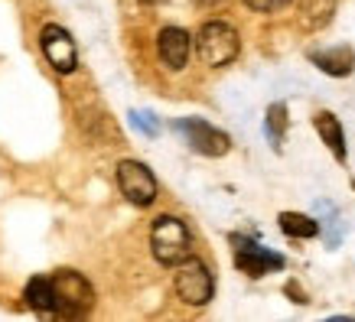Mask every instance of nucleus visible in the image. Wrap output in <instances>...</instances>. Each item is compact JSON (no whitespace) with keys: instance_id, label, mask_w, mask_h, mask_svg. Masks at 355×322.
Returning <instances> with one entry per match:
<instances>
[{"instance_id":"nucleus-4","label":"nucleus","mask_w":355,"mask_h":322,"mask_svg":"<svg viewBox=\"0 0 355 322\" xmlns=\"http://www.w3.org/2000/svg\"><path fill=\"white\" fill-rule=\"evenodd\" d=\"M176 293L180 300L189 303V306H205L216 293V280H212V270L205 267L199 258H189L176 267Z\"/></svg>"},{"instance_id":"nucleus-8","label":"nucleus","mask_w":355,"mask_h":322,"mask_svg":"<svg viewBox=\"0 0 355 322\" xmlns=\"http://www.w3.org/2000/svg\"><path fill=\"white\" fill-rule=\"evenodd\" d=\"M232 244H235L238 270H245L248 277H264V274H270V270L284 267V258H280V254L254 244V241H248V238H232Z\"/></svg>"},{"instance_id":"nucleus-2","label":"nucleus","mask_w":355,"mask_h":322,"mask_svg":"<svg viewBox=\"0 0 355 322\" xmlns=\"http://www.w3.org/2000/svg\"><path fill=\"white\" fill-rule=\"evenodd\" d=\"M53 287H55V312L59 319H78L85 316L92 306H95V290L82 274L76 270H55L53 277Z\"/></svg>"},{"instance_id":"nucleus-5","label":"nucleus","mask_w":355,"mask_h":322,"mask_svg":"<svg viewBox=\"0 0 355 322\" xmlns=\"http://www.w3.org/2000/svg\"><path fill=\"white\" fill-rule=\"evenodd\" d=\"M118 189L130 205H140V208L153 205V199H157V179L137 160H124L118 166Z\"/></svg>"},{"instance_id":"nucleus-1","label":"nucleus","mask_w":355,"mask_h":322,"mask_svg":"<svg viewBox=\"0 0 355 322\" xmlns=\"http://www.w3.org/2000/svg\"><path fill=\"white\" fill-rule=\"evenodd\" d=\"M150 247H153V258L166 264V267H180L189 254H193V235L189 228L173 218V215H160L150 228Z\"/></svg>"},{"instance_id":"nucleus-18","label":"nucleus","mask_w":355,"mask_h":322,"mask_svg":"<svg viewBox=\"0 0 355 322\" xmlns=\"http://www.w3.org/2000/svg\"><path fill=\"white\" fill-rule=\"evenodd\" d=\"M193 3H199V7H212V3H218V0H193Z\"/></svg>"},{"instance_id":"nucleus-17","label":"nucleus","mask_w":355,"mask_h":322,"mask_svg":"<svg viewBox=\"0 0 355 322\" xmlns=\"http://www.w3.org/2000/svg\"><path fill=\"white\" fill-rule=\"evenodd\" d=\"M140 3H147V7H160V3H166V0H140Z\"/></svg>"},{"instance_id":"nucleus-16","label":"nucleus","mask_w":355,"mask_h":322,"mask_svg":"<svg viewBox=\"0 0 355 322\" xmlns=\"http://www.w3.org/2000/svg\"><path fill=\"white\" fill-rule=\"evenodd\" d=\"M251 10H258V13H274V10H284L291 0H245Z\"/></svg>"},{"instance_id":"nucleus-13","label":"nucleus","mask_w":355,"mask_h":322,"mask_svg":"<svg viewBox=\"0 0 355 322\" xmlns=\"http://www.w3.org/2000/svg\"><path fill=\"white\" fill-rule=\"evenodd\" d=\"M277 222H280V231H284V235H291V238H316L320 235V222H313L310 215L284 212Z\"/></svg>"},{"instance_id":"nucleus-3","label":"nucleus","mask_w":355,"mask_h":322,"mask_svg":"<svg viewBox=\"0 0 355 322\" xmlns=\"http://www.w3.org/2000/svg\"><path fill=\"white\" fill-rule=\"evenodd\" d=\"M238 49H241V39H238L235 26H228L222 20H209L202 23V30L196 36V53L205 65L212 69H222V65L235 62Z\"/></svg>"},{"instance_id":"nucleus-12","label":"nucleus","mask_w":355,"mask_h":322,"mask_svg":"<svg viewBox=\"0 0 355 322\" xmlns=\"http://www.w3.org/2000/svg\"><path fill=\"white\" fill-rule=\"evenodd\" d=\"M26 303H30L36 312H55V287L53 277H33L26 283Z\"/></svg>"},{"instance_id":"nucleus-6","label":"nucleus","mask_w":355,"mask_h":322,"mask_svg":"<svg viewBox=\"0 0 355 322\" xmlns=\"http://www.w3.org/2000/svg\"><path fill=\"white\" fill-rule=\"evenodd\" d=\"M176 130L186 137V143L193 147L196 153H202V156H225L228 147H232V140H228L225 130L212 127L209 120H199V118H186L176 124Z\"/></svg>"},{"instance_id":"nucleus-9","label":"nucleus","mask_w":355,"mask_h":322,"mask_svg":"<svg viewBox=\"0 0 355 322\" xmlns=\"http://www.w3.org/2000/svg\"><path fill=\"white\" fill-rule=\"evenodd\" d=\"M157 53H160L166 69L180 72V69H186V62H189L193 36L186 30H180V26H166V30H160V36H157Z\"/></svg>"},{"instance_id":"nucleus-11","label":"nucleus","mask_w":355,"mask_h":322,"mask_svg":"<svg viewBox=\"0 0 355 322\" xmlns=\"http://www.w3.org/2000/svg\"><path fill=\"white\" fill-rule=\"evenodd\" d=\"M313 127H316V134L323 137L326 147L333 150L336 160H345V134H343L339 118H336V114H329V111H320V114L313 118Z\"/></svg>"},{"instance_id":"nucleus-15","label":"nucleus","mask_w":355,"mask_h":322,"mask_svg":"<svg viewBox=\"0 0 355 322\" xmlns=\"http://www.w3.org/2000/svg\"><path fill=\"white\" fill-rule=\"evenodd\" d=\"M130 120H134V127L144 130L147 137H153V134H160V120L153 118L150 111H130Z\"/></svg>"},{"instance_id":"nucleus-10","label":"nucleus","mask_w":355,"mask_h":322,"mask_svg":"<svg viewBox=\"0 0 355 322\" xmlns=\"http://www.w3.org/2000/svg\"><path fill=\"white\" fill-rule=\"evenodd\" d=\"M310 62L326 72L333 78H343V75H352L355 69V55L349 46H333V49H320V53H310Z\"/></svg>"},{"instance_id":"nucleus-7","label":"nucleus","mask_w":355,"mask_h":322,"mask_svg":"<svg viewBox=\"0 0 355 322\" xmlns=\"http://www.w3.org/2000/svg\"><path fill=\"white\" fill-rule=\"evenodd\" d=\"M40 43H43L46 62L53 65L59 75H72V72H76V65H78L76 39H72V36H69L62 26L49 23V26L43 30V36H40Z\"/></svg>"},{"instance_id":"nucleus-14","label":"nucleus","mask_w":355,"mask_h":322,"mask_svg":"<svg viewBox=\"0 0 355 322\" xmlns=\"http://www.w3.org/2000/svg\"><path fill=\"white\" fill-rule=\"evenodd\" d=\"M264 130H268V137L274 147H280V140H284V130H287V107L280 105H270L268 107V118H264Z\"/></svg>"}]
</instances>
